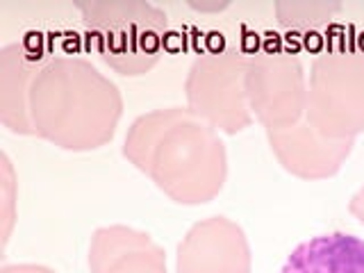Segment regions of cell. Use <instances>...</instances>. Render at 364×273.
<instances>
[{
  "label": "cell",
  "instance_id": "1",
  "mask_svg": "<svg viewBox=\"0 0 364 273\" xmlns=\"http://www.w3.org/2000/svg\"><path fill=\"white\" fill-rule=\"evenodd\" d=\"M123 157L178 205L212 203L228 178V153L219 132L187 107L136 117L123 141Z\"/></svg>",
  "mask_w": 364,
  "mask_h": 273
},
{
  "label": "cell",
  "instance_id": "2",
  "mask_svg": "<svg viewBox=\"0 0 364 273\" xmlns=\"http://www.w3.org/2000/svg\"><path fill=\"white\" fill-rule=\"evenodd\" d=\"M121 117L119 87L82 57H53L32 82L34 134L62 151L89 153L107 146Z\"/></svg>",
  "mask_w": 364,
  "mask_h": 273
},
{
  "label": "cell",
  "instance_id": "3",
  "mask_svg": "<svg viewBox=\"0 0 364 273\" xmlns=\"http://www.w3.org/2000/svg\"><path fill=\"white\" fill-rule=\"evenodd\" d=\"M89 46L112 71L139 77L159 62L168 28L162 7L146 0H75Z\"/></svg>",
  "mask_w": 364,
  "mask_h": 273
},
{
  "label": "cell",
  "instance_id": "4",
  "mask_svg": "<svg viewBox=\"0 0 364 273\" xmlns=\"http://www.w3.org/2000/svg\"><path fill=\"white\" fill-rule=\"evenodd\" d=\"M305 121L328 139L364 132V50H326L312 62Z\"/></svg>",
  "mask_w": 364,
  "mask_h": 273
},
{
  "label": "cell",
  "instance_id": "5",
  "mask_svg": "<svg viewBox=\"0 0 364 273\" xmlns=\"http://www.w3.org/2000/svg\"><path fill=\"white\" fill-rule=\"evenodd\" d=\"M248 57L237 50H210L198 55L185 80L187 109L216 132L239 134L253 123L244 75Z\"/></svg>",
  "mask_w": 364,
  "mask_h": 273
},
{
  "label": "cell",
  "instance_id": "6",
  "mask_svg": "<svg viewBox=\"0 0 364 273\" xmlns=\"http://www.w3.org/2000/svg\"><path fill=\"white\" fill-rule=\"evenodd\" d=\"M244 89L253 119L271 130L301 123L307 109V77L303 62L289 50L264 48L248 57Z\"/></svg>",
  "mask_w": 364,
  "mask_h": 273
},
{
  "label": "cell",
  "instance_id": "7",
  "mask_svg": "<svg viewBox=\"0 0 364 273\" xmlns=\"http://www.w3.org/2000/svg\"><path fill=\"white\" fill-rule=\"evenodd\" d=\"M176 273H253L248 237L228 216L193 223L178 244Z\"/></svg>",
  "mask_w": 364,
  "mask_h": 273
},
{
  "label": "cell",
  "instance_id": "8",
  "mask_svg": "<svg viewBox=\"0 0 364 273\" xmlns=\"http://www.w3.org/2000/svg\"><path fill=\"white\" fill-rule=\"evenodd\" d=\"M267 141L287 173L310 182L337 176L355 146V139H328L307 121L267 132Z\"/></svg>",
  "mask_w": 364,
  "mask_h": 273
},
{
  "label": "cell",
  "instance_id": "9",
  "mask_svg": "<svg viewBox=\"0 0 364 273\" xmlns=\"http://www.w3.org/2000/svg\"><path fill=\"white\" fill-rule=\"evenodd\" d=\"M91 273H166V253L155 239L130 225H105L91 235Z\"/></svg>",
  "mask_w": 364,
  "mask_h": 273
},
{
  "label": "cell",
  "instance_id": "10",
  "mask_svg": "<svg viewBox=\"0 0 364 273\" xmlns=\"http://www.w3.org/2000/svg\"><path fill=\"white\" fill-rule=\"evenodd\" d=\"M46 60L43 48L9 43L0 50V123L9 132L34 134L30 119V89Z\"/></svg>",
  "mask_w": 364,
  "mask_h": 273
},
{
  "label": "cell",
  "instance_id": "11",
  "mask_svg": "<svg viewBox=\"0 0 364 273\" xmlns=\"http://www.w3.org/2000/svg\"><path fill=\"white\" fill-rule=\"evenodd\" d=\"M280 273H364V239L328 232L296 246Z\"/></svg>",
  "mask_w": 364,
  "mask_h": 273
},
{
  "label": "cell",
  "instance_id": "12",
  "mask_svg": "<svg viewBox=\"0 0 364 273\" xmlns=\"http://www.w3.org/2000/svg\"><path fill=\"white\" fill-rule=\"evenodd\" d=\"M278 23L289 32H310L326 26L337 11H341V3L337 0H278L276 5Z\"/></svg>",
  "mask_w": 364,
  "mask_h": 273
},
{
  "label": "cell",
  "instance_id": "13",
  "mask_svg": "<svg viewBox=\"0 0 364 273\" xmlns=\"http://www.w3.org/2000/svg\"><path fill=\"white\" fill-rule=\"evenodd\" d=\"M16 173L11 166L9 157L0 155V232H3V246H7L11 237V228L16 223Z\"/></svg>",
  "mask_w": 364,
  "mask_h": 273
},
{
  "label": "cell",
  "instance_id": "14",
  "mask_svg": "<svg viewBox=\"0 0 364 273\" xmlns=\"http://www.w3.org/2000/svg\"><path fill=\"white\" fill-rule=\"evenodd\" d=\"M0 273H57V271L41 264H5L0 269Z\"/></svg>",
  "mask_w": 364,
  "mask_h": 273
},
{
  "label": "cell",
  "instance_id": "15",
  "mask_svg": "<svg viewBox=\"0 0 364 273\" xmlns=\"http://www.w3.org/2000/svg\"><path fill=\"white\" fill-rule=\"evenodd\" d=\"M348 212L364 225V187H360L348 203Z\"/></svg>",
  "mask_w": 364,
  "mask_h": 273
},
{
  "label": "cell",
  "instance_id": "16",
  "mask_svg": "<svg viewBox=\"0 0 364 273\" xmlns=\"http://www.w3.org/2000/svg\"><path fill=\"white\" fill-rule=\"evenodd\" d=\"M189 7L208 14V11H223V9L230 7V3H228V0H221V3H219V0H214V3H205V0H189Z\"/></svg>",
  "mask_w": 364,
  "mask_h": 273
}]
</instances>
